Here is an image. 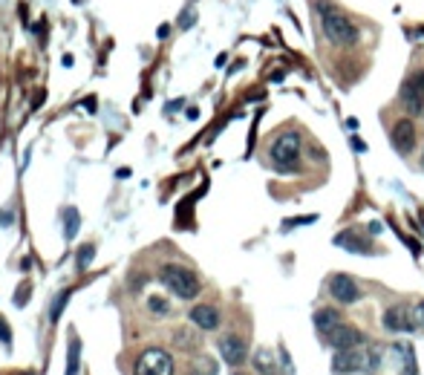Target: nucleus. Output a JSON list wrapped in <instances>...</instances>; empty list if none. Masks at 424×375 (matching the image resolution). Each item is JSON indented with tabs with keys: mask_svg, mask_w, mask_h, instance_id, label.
Listing matches in <instances>:
<instances>
[{
	"mask_svg": "<svg viewBox=\"0 0 424 375\" xmlns=\"http://www.w3.org/2000/svg\"><path fill=\"white\" fill-rule=\"evenodd\" d=\"M254 369L260 375H277V364H274V355L269 353L266 346H260L254 353Z\"/></svg>",
	"mask_w": 424,
	"mask_h": 375,
	"instance_id": "nucleus-16",
	"label": "nucleus"
},
{
	"mask_svg": "<svg viewBox=\"0 0 424 375\" xmlns=\"http://www.w3.org/2000/svg\"><path fill=\"white\" fill-rule=\"evenodd\" d=\"M78 228H81L78 211H76V208H66V211H64V237H66V240H76Z\"/></svg>",
	"mask_w": 424,
	"mask_h": 375,
	"instance_id": "nucleus-18",
	"label": "nucleus"
},
{
	"mask_svg": "<svg viewBox=\"0 0 424 375\" xmlns=\"http://www.w3.org/2000/svg\"><path fill=\"white\" fill-rule=\"evenodd\" d=\"M191 320H194V326H199V330H205V332H211V330H217L220 326V312L214 309V306H194L191 309Z\"/></svg>",
	"mask_w": 424,
	"mask_h": 375,
	"instance_id": "nucleus-14",
	"label": "nucleus"
},
{
	"mask_svg": "<svg viewBox=\"0 0 424 375\" xmlns=\"http://www.w3.org/2000/svg\"><path fill=\"white\" fill-rule=\"evenodd\" d=\"M402 107L407 110V115H421L424 113V69H416V73L404 81Z\"/></svg>",
	"mask_w": 424,
	"mask_h": 375,
	"instance_id": "nucleus-5",
	"label": "nucleus"
},
{
	"mask_svg": "<svg viewBox=\"0 0 424 375\" xmlns=\"http://www.w3.org/2000/svg\"><path fill=\"white\" fill-rule=\"evenodd\" d=\"M393 148L402 156L413 153V148H416V125H413V119H398L393 125Z\"/></svg>",
	"mask_w": 424,
	"mask_h": 375,
	"instance_id": "nucleus-10",
	"label": "nucleus"
},
{
	"mask_svg": "<svg viewBox=\"0 0 424 375\" xmlns=\"http://www.w3.org/2000/svg\"><path fill=\"white\" fill-rule=\"evenodd\" d=\"M416 315L407 303H398V306H390L384 312V330L387 332H413L416 330Z\"/></svg>",
	"mask_w": 424,
	"mask_h": 375,
	"instance_id": "nucleus-7",
	"label": "nucleus"
},
{
	"mask_svg": "<svg viewBox=\"0 0 424 375\" xmlns=\"http://www.w3.org/2000/svg\"><path fill=\"white\" fill-rule=\"evenodd\" d=\"M237 375H240V372H237Z\"/></svg>",
	"mask_w": 424,
	"mask_h": 375,
	"instance_id": "nucleus-30",
	"label": "nucleus"
},
{
	"mask_svg": "<svg viewBox=\"0 0 424 375\" xmlns=\"http://www.w3.org/2000/svg\"><path fill=\"white\" fill-rule=\"evenodd\" d=\"M421 165H424V156H421Z\"/></svg>",
	"mask_w": 424,
	"mask_h": 375,
	"instance_id": "nucleus-29",
	"label": "nucleus"
},
{
	"mask_svg": "<svg viewBox=\"0 0 424 375\" xmlns=\"http://www.w3.org/2000/svg\"><path fill=\"white\" fill-rule=\"evenodd\" d=\"M150 309L153 312H168V303L159 300V297H150Z\"/></svg>",
	"mask_w": 424,
	"mask_h": 375,
	"instance_id": "nucleus-26",
	"label": "nucleus"
},
{
	"mask_svg": "<svg viewBox=\"0 0 424 375\" xmlns=\"http://www.w3.org/2000/svg\"><path fill=\"white\" fill-rule=\"evenodd\" d=\"M92 257H96V248H92V246H84L81 251H78V271H87V266L92 263Z\"/></svg>",
	"mask_w": 424,
	"mask_h": 375,
	"instance_id": "nucleus-21",
	"label": "nucleus"
},
{
	"mask_svg": "<svg viewBox=\"0 0 424 375\" xmlns=\"http://www.w3.org/2000/svg\"><path fill=\"white\" fill-rule=\"evenodd\" d=\"M217 346H220V355L225 358V364H231V367H240L248 355V346L240 335H222Z\"/></svg>",
	"mask_w": 424,
	"mask_h": 375,
	"instance_id": "nucleus-11",
	"label": "nucleus"
},
{
	"mask_svg": "<svg viewBox=\"0 0 424 375\" xmlns=\"http://www.w3.org/2000/svg\"><path fill=\"white\" fill-rule=\"evenodd\" d=\"M176 346H182V349H194V346H197V338H194L191 332L179 330V332H176Z\"/></svg>",
	"mask_w": 424,
	"mask_h": 375,
	"instance_id": "nucleus-24",
	"label": "nucleus"
},
{
	"mask_svg": "<svg viewBox=\"0 0 424 375\" xmlns=\"http://www.w3.org/2000/svg\"><path fill=\"white\" fill-rule=\"evenodd\" d=\"M367 364V349L361 346H346V349H335L332 358V369L335 375H352V372H364Z\"/></svg>",
	"mask_w": 424,
	"mask_h": 375,
	"instance_id": "nucleus-6",
	"label": "nucleus"
},
{
	"mask_svg": "<svg viewBox=\"0 0 424 375\" xmlns=\"http://www.w3.org/2000/svg\"><path fill=\"white\" fill-rule=\"evenodd\" d=\"M318 217L315 214H309V217H297V220H286L283 222V228H295V225H303V222H315Z\"/></svg>",
	"mask_w": 424,
	"mask_h": 375,
	"instance_id": "nucleus-25",
	"label": "nucleus"
},
{
	"mask_svg": "<svg viewBox=\"0 0 424 375\" xmlns=\"http://www.w3.org/2000/svg\"><path fill=\"white\" fill-rule=\"evenodd\" d=\"M413 315H416V323H418V326H421V330H424V300H421V303H418V306L413 309Z\"/></svg>",
	"mask_w": 424,
	"mask_h": 375,
	"instance_id": "nucleus-27",
	"label": "nucleus"
},
{
	"mask_svg": "<svg viewBox=\"0 0 424 375\" xmlns=\"http://www.w3.org/2000/svg\"><path fill=\"white\" fill-rule=\"evenodd\" d=\"M335 246L344 248V251H352V254H369V251H372V248H369V240L364 237L361 231H355V228L341 231L338 237H335Z\"/></svg>",
	"mask_w": 424,
	"mask_h": 375,
	"instance_id": "nucleus-13",
	"label": "nucleus"
},
{
	"mask_svg": "<svg viewBox=\"0 0 424 375\" xmlns=\"http://www.w3.org/2000/svg\"><path fill=\"white\" fill-rule=\"evenodd\" d=\"M191 375H217V367H214V361H208V358H199V361L194 364Z\"/></svg>",
	"mask_w": 424,
	"mask_h": 375,
	"instance_id": "nucleus-20",
	"label": "nucleus"
},
{
	"mask_svg": "<svg viewBox=\"0 0 424 375\" xmlns=\"http://www.w3.org/2000/svg\"><path fill=\"white\" fill-rule=\"evenodd\" d=\"M12 335H9V330H6V323L3 320H0V341H9Z\"/></svg>",
	"mask_w": 424,
	"mask_h": 375,
	"instance_id": "nucleus-28",
	"label": "nucleus"
},
{
	"mask_svg": "<svg viewBox=\"0 0 424 375\" xmlns=\"http://www.w3.org/2000/svg\"><path fill=\"white\" fill-rule=\"evenodd\" d=\"M320 17H323V35L329 38V43L344 46V50H346V46H355L358 43V27L344 12L320 3Z\"/></svg>",
	"mask_w": 424,
	"mask_h": 375,
	"instance_id": "nucleus-1",
	"label": "nucleus"
},
{
	"mask_svg": "<svg viewBox=\"0 0 424 375\" xmlns=\"http://www.w3.org/2000/svg\"><path fill=\"white\" fill-rule=\"evenodd\" d=\"M78 369H81V341L73 335L66 346V372L64 375H78Z\"/></svg>",
	"mask_w": 424,
	"mask_h": 375,
	"instance_id": "nucleus-15",
	"label": "nucleus"
},
{
	"mask_svg": "<svg viewBox=\"0 0 424 375\" xmlns=\"http://www.w3.org/2000/svg\"><path fill=\"white\" fill-rule=\"evenodd\" d=\"M269 156H271L277 171H295L297 162H300V136L295 130L280 133L269 148Z\"/></svg>",
	"mask_w": 424,
	"mask_h": 375,
	"instance_id": "nucleus-3",
	"label": "nucleus"
},
{
	"mask_svg": "<svg viewBox=\"0 0 424 375\" xmlns=\"http://www.w3.org/2000/svg\"><path fill=\"white\" fill-rule=\"evenodd\" d=\"M390 353L395 358V372L398 375H418V364H416V353L407 341H398L390 346Z\"/></svg>",
	"mask_w": 424,
	"mask_h": 375,
	"instance_id": "nucleus-12",
	"label": "nucleus"
},
{
	"mask_svg": "<svg viewBox=\"0 0 424 375\" xmlns=\"http://www.w3.org/2000/svg\"><path fill=\"white\" fill-rule=\"evenodd\" d=\"M280 369H283V375H295L292 355H289V349H286V346H280Z\"/></svg>",
	"mask_w": 424,
	"mask_h": 375,
	"instance_id": "nucleus-23",
	"label": "nucleus"
},
{
	"mask_svg": "<svg viewBox=\"0 0 424 375\" xmlns=\"http://www.w3.org/2000/svg\"><path fill=\"white\" fill-rule=\"evenodd\" d=\"M326 341H329V346H335V349H346V346H361L364 344V335H361V330L358 326H349V323H338V326H332L326 335H323Z\"/></svg>",
	"mask_w": 424,
	"mask_h": 375,
	"instance_id": "nucleus-8",
	"label": "nucleus"
},
{
	"mask_svg": "<svg viewBox=\"0 0 424 375\" xmlns=\"http://www.w3.org/2000/svg\"><path fill=\"white\" fill-rule=\"evenodd\" d=\"M341 323V312H335V309H318L315 312V326H318V332L320 335H326L332 326H338Z\"/></svg>",
	"mask_w": 424,
	"mask_h": 375,
	"instance_id": "nucleus-17",
	"label": "nucleus"
},
{
	"mask_svg": "<svg viewBox=\"0 0 424 375\" xmlns=\"http://www.w3.org/2000/svg\"><path fill=\"white\" fill-rule=\"evenodd\" d=\"M381 361H384V349H381V346H369V349H367L364 372H379V369H381Z\"/></svg>",
	"mask_w": 424,
	"mask_h": 375,
	"instance_id": "nucleus-19",
	"label": "nucleus"
},
{
	"mask_svg": "<svg viewBox=\"0 0 424 375\" xmlns=\"http://www.w3.org/2000/svg\"><path fill=\"white\" fill-rule=\"evenodd\" d=\"M136 375H174V358L164 349H148L136 361Z\"/></svg>",
	"mask_w": 424,
	"mask_h": 375,
	"instance_id": "nucleus-4",
	"label": "nucleus"
},
{
	"mask_svg": "<svg viewBox=\"0 0 424 375\" xmlns=\"http://www.w3.org/2000/svg\"><path fill=\"white\" fill-rule=\"evenodd\" d=\"M329 295H332L338 303H355L361 297L358 283L349 274H332L329 277Z\"/></svg>",
	"mask_w": 424,
	"mask_h": 375,
	"instance_id": "nucleus-9",
	"label": "nucleus"
},
{
	"mask_svg": "<svg viewBox=\"0 0 424 375\" xmlns=\"http://www.w3.org/2000/svg\"><path fill=\"white\" fill-rule=\"evenodd\" d=\"M159 277H162V283L168 286V292L182 297V300H194L199 295V277L185 266H164Z\"/></svg>",
	"mask_w": 424,
	"mask_h": 375,
	"instance_id": "nucleus-2",
	"label": "nucleus"
},
{
	"mask_svg": "<svg viewBox=\"0 0 424 375\" xmlns=\"http://www.w3.org/2000/svg\"><path fill=\"white\" fill-rule=\"evenodd\" d=\"M69 295H73V292H69V289H64V292L58 295V300H55V306H52V323H58V320H61V309L66 306V300H69Z\"/></svg>",
	"mask_w": 424,
	"mask_h": 375,
	"instance_id": "nucleus-22",
	"label": "nucleus"
}]
</instances>
